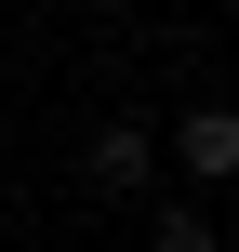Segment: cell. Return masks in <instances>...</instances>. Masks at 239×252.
Listing matches in <instances>:
<instances>
[{
  "label": "cell",
  "mask_w": 239,
  "mask_h": 252,
  "mask_svg": "<svg viewBox=\"0 0 239 252\" xmlns=\"http://www.w3.org/2000/svg\"><path fill=\"white\" fill-rule=\"evenodd\" d=\"M173 159H186L200 186H239V106H200V120L173 133Z\"/></svg>",
  "instance_id": "cell-1"
},
{
  "label": "cell",
  "mask_w": 239,
  "mask_h": 252,
  "mask_svg": "<svg viewBox=\"0 0 239 252\" xmlns=\"http://www.w3.org/2000/svg\"><path fill=\"white\" fill-rule=\"evenodd\" d=\"M146 159H160V146H146L133 120H120V133H93V186H146Z\"/></svg>",
  "instance_id": "cell-2"
},
{
  "label": "cell",
  "mask_w": 239,
  "mask_h": 252,
  "mask_svg": "<svg viewBox=\"0 0 239 252\" xmlns=\"http://www.w3.org/2000/svg\"><path fill=\"white\" fill-rule=\"evenodd\" d=\"M146 252H226V239H213L200 213H160V239H146Z\"/></svg>",
  "instance_id": "cell-3"
}]
</instances>
